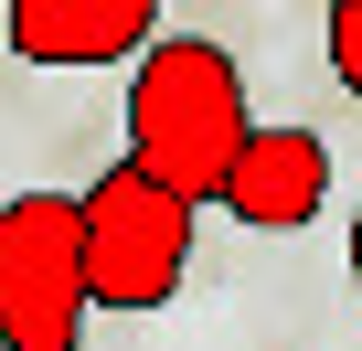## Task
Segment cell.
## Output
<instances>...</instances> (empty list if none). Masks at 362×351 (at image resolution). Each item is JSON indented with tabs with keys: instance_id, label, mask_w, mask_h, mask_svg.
Segmentation results:
<instances>
[{
	"instance_id": "5b68a950",
	"label": "cell",
	"mask_w": 362,
	"mask_h": 351,
	"mask_svg": "<svg viewBox=\"0 0 362 351\" xmlns=\"http://www.w3.org/2000/svg\"><path fill=\"white\" fill-rule=\"evenodd\" d=\"M0 32L22 64H128L160 32V0H11Z\"/></svg>"
},
{
	"instance_id": "3957f363",
	"label": "cell",
	"mask_w": 362,
	"mask_h": 351,
	"mask_svg": "<svg viewBox=\"0 0 362 351\" xmlns=\"http://www.w3.org/2000/svg\"><path fill=\"white\" fill-rule=\"evenodd\" d=\"M86 234L75 192H11L0 203V351H86Z\"/></svg>"
},
{
	"instance_id": "6da1fadb",
	"label": "cell",
	"mask_w": 362,
	"mask_h": 351,
	"mask_svg": "<svg viewBox=\"0 0 362 351\" xmlns=\"http://www.w3.org/2000/svg\"><path fill=\"white\" fill-rule=\"evenodd\" d=\"M245 128H256V107H245V64L224 43H203V32H149L139 43V85H128V160L139 170L214 203Z\"/></svg>"
},
{
	"instance_id": "7a4b0ae2",
	"label": "cell",
	"mask_w": 362,
	"mask_h": 351,
	"mask_svg": "<svg viewBox=\"0 0 362 351\" xmlns=\"http://www.w3.org/2000/svg\"><path fill=\"white\" fill-rule=\"evenodd\" d=\"M192 224L203 203L170 192L160 170L117 160L96 192H75V234H86V298L117 309V319H149L181 298V277H192Z\"/></svg>"
},
{
	"instance_id": "52a82bcc",
	"label": "cell",
	"mask_w": 362,
	"mask_h": 351,
	"mask_svg": "<svg viewBox=\"0 0 362 351\" xmlns=\"http://www.w3.org/2000/svg\"><path fill=\"white\" fill-rule=\"evenodd\" d=\"M351 287H362V203H351Z\"/></svg>"
},
{
	"instance_id": "277c9868",
	"label": "cell",
	"mask_w": 362,
	"mask_h": 351,
	"mask_svg": "<svg viewBox=\"0 0 362 351\" xmlns=\"http://www.w3.org/2000/svg\"><path fill=\"white\" fill-rule=\"evenodd\" d=\"M320 192H330V138H320V128H245V149L224 160V182H214V203H224L245 234L309 224Z\"/></svg>"
},
{
	"instance_id": "8992f818",
	"label": "cell",
	"mask_w": 362,
	"mask_h": 351,
	"mask_svg": "<svg viewBox=\"0 0 362 351\" xmlns=\"http://www.w3.org/2000/svg\"><path fill=\"white\" fill-rule=\"evenodd\" d=\"M330 75L362 96V0H330Z\"/></svg>"
}]
</instances>
